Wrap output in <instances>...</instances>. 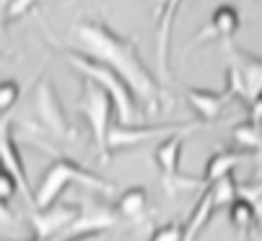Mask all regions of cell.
<instances>
[{
  "mask_svg": "<svg viewBox=\"0 0 262 241\" xmlns=\"http://www.w3.org/2000/svg\"><path fill=\"white\" fill-rule=\"evenodd\" d=\"M182 6V0H164L161 6V16H159V60L161 65L166 62V50H169V36H171V29H174V18H177V11Z\"/></svg>",
  "mask_w": 262,
  "mask_h": 241,
  "instance_id": "obj_3",
  "label": "cell"
},
{
  "mask_svg": "<svg viewBox=\"0 0 262 241\" xmlns=\"http://www.w3.org/2000/svg\"><path fill=\"white\" fill-rule=\"evenodd\" d=\"M8 6H11V0H0V31H3V26L8 21Z\"/></svg>",
  "mask_w": 262,
  "mask_h": 241,
  "instance_id": "obj_6",
  "label": "cell"
},
{
  "mask_svg": "<svg viewBox=\"0 0 262 241\" xmlns=\"http://www.w3.org/2000/svg\"><path fill=\"white\" fill-rule=\"evenodd\" d=\"M73 36L78 39V45L96 60H106L112 65H117V70H122L133 83L148 86V70L143 68L138 52H135V42L122 34H117L115 29H109L104 21H78L70 29Z\"/></svg>",
  "mask_w": 262,
  "mask_h": 241,
  "instance_id": "obj_1",
  "label": "cell"
},
{
  "mask_svg": "<svg viewBox=\"0 0 262 241\" xmlns=\"http://www.w3.org/2000/svg\"><path fill=\"white\" fill-rule=\"evenodd\" d=\"M239 29H242V13H239V8L231 6V3H221V6L210 13L205 29L192 39V45H203L205 39H229V36H234Z\"/></svg>",
  "mask_w": 262,
  "mask_h": 241,
  "instance_id": "obj_2",
  "label": "cell"
},
{
  "mask_svg": "<svg viewBox=\"0 0 262 241\" xmlns=\"http://www.w3.org/2000/svg\"><path fill=\"white\" fill-rule=\"evenodd\" d=\"M39 0H11V6H8V21H16L21 16H26Z\"/></svg>",
  "mask_w": 262,
  "mask_h": 241,
  "instance_id": "obj_4",
  "label": "cell"
},
{
  "mask_svg": "<svg viewBox=\"0 0 262 241\" xmlns=\"http://www.w3.org/2000/svg\"><path fill=\"white\" fill-rule=\"evenodd\" d=\"M18 96V86L13 83V80H6V83H0V112L8 109Z\"/></svg>",
  "mask_w": 262,
  "mask_h": 241,
  "instance_id": "obj_5",
  "label": "cell"
}]
</instances>
